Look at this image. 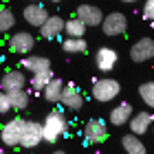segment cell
Returning a JSON list of instances; mask_svg holds the SVG:
<instances>
[{"label":"cell","mask_w":154,"mask_h":154,"mask_svg":"<svg viewBox=\"0 0 154 154\" xmlns=\"http://www.w3.org/2000/svg\"><path fill=\"white\" fill-rule=\"evenodd\" d=\"M68 128V121L62 110H51L46 115L44 123H42V134H44V141L46 143H55L57 139L64 137V132Z\"/></svg>","instance_id":"obj_1"},{"label":"cell","mask_w":154,"mask_h":154,"mask_svg":"<svg viewBox=\"0 0 154 154\" xmlns=\"http://www.w3.org/2000/svg\"><path fill=\"white\" fill-rule=\"evenodd\" d=\"M119 93H121V84L117 79H112V77H101V79H97L93 84V97L101 103H108V101L117 99Z\"/></svg>","instance_id":"obj_2"},{"label":"cell","mask_w":154,"mask_h":154,"mask_svg":"<svg viewBox=\"0 0 154 154\" xmlns=\"http://www.w3.org/2000/svg\"><path fill=\"white\" fill-rule=\"evenodd\" d=\"M24 119H9L2 130H0V141H2V145H7V148H18L20 145V137H22V130H24Z\"/></svg>","instance_id":"obj_3"},{"label":"cell","mask_w":154,"mask_h":154,"mask_svg":"<svg viewBox=\"0 0 154 154\" xmlns=\"http://www.w3.org/2000/svg\"><path fill=\"white\" fill-rule=\"evenodd\" d=\"M108 137V130H106V123L101 119H90V121L84 125V141L86 145H97V143H103Z\"/></svg>","instance_id":"obj_4"},{"label":"cell","mask_w":154,"mask_h":154,"mask_svg":"<svg viewBox=\"0 0 154 154\" xmlns=\"http://www.w3.org/2000/svg\"><path fill=\"white\" fill-rule=\"evenodd\" d=\"M101 29H103V33H106V35H110V38L121 35V33H125V29H128V20H125L123 13L110 11L108 16H103Z\"/></svg>","instance_id":"obj_5"},{"label":"cell","mask_w":154,"mask_h":154,"mask_svg":"<svg viewBox=\"0 0 154 154\" xmlns=\"http://www.w3.org/2000/svg\"><path fill=\"white\" fill-rule=\"evenodd\" d=\"M130 57L137 64H143V62L154 60V38H141L137 40L130 48Z\"/></svg>","instance_id":"obj_6"},{"label":"cell","mask_w":154,"mask_h":154,"mask_svg":"<svg viewBox=\"0 0 154 154\" xmlns=\"http://www.w3.org/2000/svg\"><path fill=\"white\" fill-rule=\"evenodd\" d=\"M35 46V38L26 31H18L9 38V51L16 55H29Z\"/></svg>","instance_id":"obj_7"},{"label":"cell","mask_w":154,"mask_h":154,"mask_svg":"<svg viewBox=\"0 0 154 154\" xmlns=\"http://www.w3.org/2000/svg\"><path fill=\"white\" fill-rule=\"evenodd\" d=\"M42 141H44L42 123H38V121H26L24 123V130H22V137H20V145L31 150V148H38Z\"/></svg>","instance_id":"obj_8"},{"label":"cell","mask_w":154,"mask_h":154,"mask_svg":"<svg viewBox=\"0 0 154 154\" xmlns=\"http://www.w3.org/2000/svg\"><path fill=\"white\" fill-rule=\"evenodd\" d=\"M77 20H82L86 26H99L101 22H103V13H101V9L97 5H90V2H84V5H79L77 7Z\"/></svg>","instance_id":"obj_9"},{"label":"cell","mask_w":154,"mask_h":154,"mask_svg":"<svg viewBox=\"0 0 154 154\" xmlns=\"http://www.w3.org/2000/svg\"><path fill=\"white\" fill-rule=\"evenodd\" d=\"M117 62H119V53L115 51V48H110V46L97 48V53H95V64H97L99 71H103V73L112 71V68L117 66Z\"/></svg>","instance_id":"obj_10"},{"label":"cell","mask_w":154,"mask_h":154,"mask_svg":"<svg viewBox=\"0 0 154 154\" xmlns=\"http://www.w3.org/2000/svg\"><path fill=\"white\" fill-rule=\"evenodd\" d=\"M22 16H24V20H26V22H29L31 26L40 29V26L46 22L48 11H46V7H44V5H40V2H31V5H26V7H24Z\"/></svg>","instance_id":"obj_11"},{"label":"cell","mask_w":154,"mask_h":154,"mask_svg":"<svg viewBox=\"0 0 154 154\" xmlns=\"http://www.w3.org/2000/svg\"><path fill=\"white\" fill-rule=\"evenodd\" d=\"M26 77L22 71H7L2 75V79H0V88L5 90V93H13V90H22L26 86Z\"/></svg>","instance_id":"obj_12"},{"label":"cell","mask_w":154,"mask_h":154,"mask_svg":"<svg viewBox=\"0 0 154 154\" xmlns=\"http://www.w3.org/2000/svg\"><path fill=\"white\" fill-rule=\"evenodd\" d=\"M20 66L24 71H29L31 75L42 73V71H51V60L44 57V55H24L20 60Z\"/></svg>","instance_id":"obj_13"},{"label":"cell","mask_w":154,"mask_h":154,"mask_svg":"<svg viewBox=\"0 0 154 154\" xmlns=\"http://www.w3.org/2000/svg\"><path fill=\"white\" fill-rule=\"evenodd\" d=\"M60 103L68 110H82L84 106V95L79 93V88L75 86H64L62 90V97H60Z\"/></svg>","instance_id":"obj_14"},{"label":"cell","mask_w":154,"mask_h":154,"mask_svg":"<svg viewBox=\"0 0 154 154\" xmlns=\"http://www.w3.org/2000/svg\"><path fill=\"white\" fill-rule=\"evenodd\" d=\"M62 33H64V20L60 16H48L46 22L40 26V35L44 40H55L57 35H62Z\"/></svg>","instance_id":"obj_15"},{"label":"cell","mask_w":154,"mask_h":154,"mask_svg":"<svg viewBox=\"0 0 154 154\" xmlns=\"http://www.w3.org/2000/svg\"><path fill=\"white\" fill-rule=\"evenodd\" d=\"M130 130H132V134H145L150 128H152V123H154V115L152 112H137V115H132V119H130Z\"/></svg>","instance_id":"obj_16"},{"label":"cell","mask_w":154,"mask_h":154,"mask_svg":"<svg viewBox=\"0 0 154 154\" xmlns=\"http://www.w3.org/2000/svg\"><path fill=\"white\" fill-rule=\"evenodd\" d=\"M132 115H134V110H132L130 103H119V106H115L112 110H110V117H108V121L112 123V125H125L132 119Z\"/></svg>","instance_id":"obj_17"},{"label":"cell","mask_w":154,"mask_h":154,"mask_svg":"<svg viewBox=\"0 0 154 154\" xmlns=\"http://www.w3.org/2000/svg\"><path fill=\"white\" fill-rule=\"evenodd\" d=\"M66 84L60 79V77H53L51 82L44 86V90H42V97L48 101V103H57L60 101V97H62V90H64Z\"/></svg>","instance_id":"obj_18"},{"label":"cell","mask_w":154,"mask_h":154,"mask_svg":"<svg viewBox=\"0 0 154 154\" xmlns=\"http://www.w3.org/2000/svg\"><path fill=\"white\" fill-rule=\"evenodd\" d=\"M121 145H123L125 154H148L143 141H141L137 134H125V137L121 139Z\"/></svg>","instance_id":"obj_19"},{"label":"cell","mask_w":154,"mask_h":154,"mask_svg":"<svg viewBox=\"0 0 154 154\" xmlns=\"http://www.w3.org/2000/svg\"><path fill=\"white\" fill-rule=\"evenodd\" d=\"M7 95H9V101H11V110H24V108H29L31 97H29V93H26V88L13 90V93H7Z\"/></svg>","instance_id":"obj_20"},{"label":"cell","mask_w":154,"mask_h":154,"mask_svg":"<svg viewBox=\"0 0 154 154\" xmlns=\"http://www.w3.org/2000/svg\"><path fill=\"white\" fill-rule=\"evenodd\" d=\"M86 29H88V26L84 24L82 20H77V18L64 20V33H66V38H84Z\"/></svg>","instance_id":"obj_21"},{"label":"cell","mask_w":154,"mask_h":154,"mask_svg":"<svg viewBox=\"0 0 154 154\" xmlns=\"http://www.w3.org/2000/svg\"><path fill=\"white\" fill-rule=\"evenodd\" d=\"M62 48H64L66 53H86V40L84 38H66L64 42H62Z\"/></svg>","instance_id":"obj_22"},{"label":"cell","mask_w":154,"mask_h":154,"mask_svg":"<svg viewBox=\"0 0 154 154\" xmlns=\"http://www.w3.org/2000/svg\"><path fill=\"white\" fill-rule=\"evenodd\" d=\"M53 79V71H42V73H35V75H31V88L35 90V93H42L44 90V86L48 82Z\"/></svg>","instance_id":"obj_23"},{"label":"cell","mask_w":154,"mask_h":154,"mask_svg":"<svg viewBox=\"0 0 154 154\" xmlns=\"http://www.w3.org/2000/svg\"><path fill=\"white\" fill-rule=\"evenodd\" d=\"M16 26V16L11 13V9L0 7V33H7Z\"/></svg>","instance_id":"obj_24"},{"label":"cell","mask_w":154,"mask_h":154,"mask_svg":"<svg viewBox=\"0 0 154 154\" xmlns=\"http://www.w3.org/2000/svg\"><path fill=\"white\" fill-rule=\"evenodd\" d=\"M139 95H141V99L148 103L150 108H154V82H145L139 86Z\"/></svg>","instance_id":"obj_25"},{"label":"cell","mask_w":154,"mask_h":154,"mask_svg":"<svg viewBox=\"0 0 154 154\" xmlns=\"http://www.w3.org/2000/svg\"><path fill=\"white\" fill-rule=\"evenodd\" d=\"M11 110V101H9V95L0 88V115H7Z\"/></svg>","instance_id":"obj_26"},{"label":"cell","mask_w":154,"mask_h":154,"mask_svg":"<svg viewBox=\"0 0 154 154\" xmlns=\"http://www.w3.org/2000/svg\"><path fill=\"white\" fill-rule=\"evenodd\" d=\"M143 18L154 22V0H145V5H143Z\"/></svg>","instance_id":"obj_27"},{"label":"cell","mask_w":154,"mask_h":154,"mask_svg":"<svg viewBox=\"0 0 154 154\" xmlns=\"http://www.w3.org/2000/svg\"><path fill=\"white\" fill-rule=\"evenodd\" d=\"M121 2H128V5H132V2H139V0H121Z\"/></svg>","instance_id":"obj_28"},{"label":"cell","mask_w":154,"mask_h":154,"mask_svg":"<svg viewBox=\"0 0 154 154\" xmlns=\"http://www.w3.org/2000/svg\"><path fill=\"white\" fill-rule=\"evenodd\" d=\"M53 154H66V152H62V150H55V152H53Z\"/></svg>","instance_id":"obj_29"},{"label":"cell","mask_w":154,"mask_h":154,"mask_svg":"<svg viewBox=\"0 0 154 154\" xmlns=\"http://www.w3.org/2000/svg\"><path fill=\"white\" fill-rule=\"evenodd\" d=\"M51 2H60V0H51Z\"/></svg>","instance_id":"obj_30"},{"label":"cell","mask_w":154,"mask_h":154,"mask_svg":"<svg viewBox=\"0 0 154 154\" xmlns=\"http://www.w3.org/2000/svg\"><path fill=\"white\" fill-rule=\"evenodd\" d=\"M31 2H40V0H31Z\"/></svg>","instance_id":"obj_31"},{"label":"cell","mask_w":154,"mask_h":154,"mask_svg":"<svg viewBox=\"0 0 154 154\" xmlns=\"http://www.w3.org/2000/svg\"><path fill=\"white\" fill-rule=\"evenodd\" d=\"M0 154H7V152H2V150H0Z\"/></svg>","instance_id":"obj_32"},{"label":"cell","mask_w":154,"mask_h":154,"mask_svg":"<svg viewBox=\"0 0 154 154\" xmlns=\"http://www.w3.org/2000/svg\"><path fill=\"white\" fill-rule=\"evenodd\" d=\"M152 132H154V123H152Z\"/></svg>","instance_id":"obj_33"}]
</instances>
